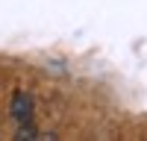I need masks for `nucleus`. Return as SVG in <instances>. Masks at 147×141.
<instances>
[{"label":"nucleus","mask_w":147,"mask_h":141,"mask_svg":"<svg viewBox=\"0 0 147 141\" xmlns=\"http://www.w3.org/2000/svg\"><path fill=\"white\" fill-rule=\"evenodd\" d=\"M30 115H32V100H30V94L18 91L15 97H12V117L24 124V121H30Z\"/></svg>","instance_id":"1"}]
</instances>
